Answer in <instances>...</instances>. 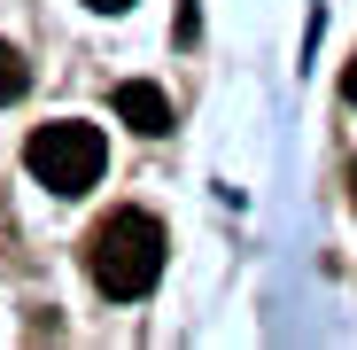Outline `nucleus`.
I'll use <instances>...</instances> for the list:
<instances>
[{
    "label": "nucleus",
    "instance_id": "4",
    "mask_svg": "<svg viewBox=\"0 0 357 350\" xmlns=\"http://www.w3.org/2000/svg\"><path fill=\"white\" fill-rule=\"evenodd\" d=\"M24 86H31V63H24V54H16L8 39H0V101H16Z\"/></svg>",
    "mask_w": 357,
    "mask_h": 350
},
{
    "label": "nucleus",
    "instance_id": "1",
    "mask_svg": "<svg viewBox=\"0 0 357 350\" xmlns=\"http://www.w3.org/2000/svg\"><path fill=\"white\" fill-rule=\"evenodd\" d=\"M86 265H93V288L109 304H140L163 272V218H148V210L101 218L93 242H86Z\"/></svg>",
    "mask_w": 357,
    "mask_h": 350
},
{
    "label": "nucleus",
    "instance_id": "7",
    "mask_svg": "<svg viewBox=\"0 0 357 350\" xmlns=\"http://www.w3.org/2000/svg\"><path fill=\"white\" fill-rule=\"evenodd\" d=\"M349 180H357V163H349Z\"/></svg>",
    "mask_w": 357,
    "mask_h": 350
},
{
    "label": "nucleus",
    "instance_id": "5",
    "mask_svg": "<svg viewBox=\"0 0 357 350\" xmlns=\"http://www.w3.org/2000/svg\"><path fill=\"white\" fill-rule=\"evenodd\" d=\"M86 8H101V16H125V8H132V0H86Z\"/></svg>",
    "mask_w": 357,
    "mask_h": 350
},
{
    "label": "nucleus",
    "instance_id": "6",
    "mask_svg": "<svg viewBox=\"0 0 357 350\" xmlns=\"http://www.w3.org/2000/svg\"><path fill=\"white\" fill-rule=\"evenodd\" d=\"M342 94H349V101H357V63H349V71H342Z\"/></svg>",
    "mask_w": 357,
    "mask_h": 350
},
{
    "label": "nucleus",
    "instance_id": "3",
    "mask_svg": "<svg viewBox=\"0 0 357 350\" xmlns=\"http://www.w3.org/2000/svg\"><path fill=\"white\" fill-rule=\"evenodd\" d=\"M109 101H116V117H125L132 133H148V140H163V133H171V101H163V86H148V78H125Z\"/></svg>",
    "mask_w": 357,
    "mask_h": 350
},
{
    "label": "nucleus",
    "instance_id": "2",
    "mask_svg": "<svg viewBox=\"0 0 357 350\" xmlns=\"http://www.w3.org/2000/svg\"><path fill=\"white\" fill-rule=\"evenodd\" d=\"M24 163H31V180L47 195H86L101 171H109V140L101 125H78V117H54V125H39L24 140Z\"/></svg>",
    "mask_w": 357,
    "mask_h": 350
}]
</instances>
